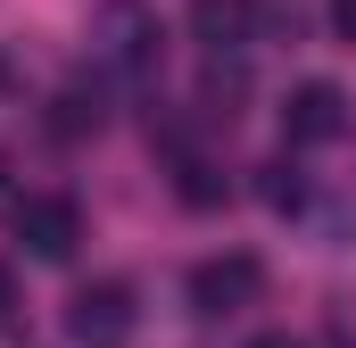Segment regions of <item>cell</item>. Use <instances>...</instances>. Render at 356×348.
I'll return each instance as SVG.
<instances>
[{"mask_svg": "<svg viewBox=\"0 0 356 348\" xmlns=\"http://www.w3.org/2000/svg\"><path fill=\"white\" fill-rule=\"evenodd\" d=\"M249 348H307V340H290V332H257Z\"/></svg>", "mask_w": 356, "mask_h": 348, "instance_id": "8fae6325", "label": "cell"}, {"mask_svg": "<svg viewBox=\"0 0 356 348\" xmlns=\"http://www.w3.org/2000/svg\"><path fill=\"white\" fill-rule=\"evenodd\" d=\"M332 33H340V42H356V0H332Z\"/></svg>", "mask_w": 356, "mask_h": 348, "instance_id": "9c48e42d", "label": "cell"}, {"mask_svg": "<svg viewBox=\"0 0 356 348\" xmlns=\"http://www.w3.org/2000/svg\"><path fill=\"white\" fill-rule=\"evenodd\" d=\"M249 33H257V0H191V42H199V50L224 58V50H241Z\"/></svg>", "mask_w": 356, "mask_h": 348, "instance_id": "5b68a950", "label": "cell"}, {"mask_svg": "<svg viewBox=\"0 0 356 348\" xmlns=\"http://www.w3.org/2000/svg\"><path fill=\"white\" fill-rule=\"evenodd\" d=\"M282 133H290V150L340 141V133H348V100H340V84H298L290 100H282Z\"/></svg>", "mask_w": 356, "mask_h": 348, "instance_id": "277c9868", "label": "cell"}, {"mask_svg": "<svg viewBox=\"0 0 356 348\" xmlns=\"http://www.w3.org/2000/svg\"><path fill=\"white\" fill-rule=\"evenodd\" d=\"M149 42H158V33H149V17H133V8H116V17H108V58H116V67H133V75H141V67L158 58Z\"/></svg>", "mask_w": 356, "mask_h": 348, "instance_id": "8992f818", "label": "cell"}, {"mask_svg": "<svg viewBox=\"0 0 356 348\" xmlns=\"http://www.w3.org/2000/svg\"><path fill=\"white\" fill-rule=\"evenodd\" d=\"M298 199H307V174L290 166V158H273V166H266V207H282V216H290Z\"/></svg>", "mask_w": 356, "mask_h": 348, "instance_id": "52a82bcc", "label": "cell"}, {"mask_svg": "<svg viewBox=\"0 0 356 348\" xmlns=\"http://www.w3.org/2000/svg\"><path fill=\"white\" fill-rule=\"evenodd\" d=\"M257 299H266V265L249 258V249H224V258L191 265V307L199 315H241Z\"/></svg>", "mask_w": 356, "mask_h": 348, "instance_id": "7a4b0ae2", "label": "cell"}, {"mask_svg": "<svg viewBox=\"0 0 356 348\" xmlns=\"http://www.w3.org/2000/svg\"><path fill=\"white\" fill-rule=\"evenodd\" d=\"M67 332H75V348H133V332H141V307H133V282H83L75 299H67Z\"/></svg>", "mask_w": 356, "mask_h": 348, "instance_id": "6da1fadb", "label": "cell"}, {"mask_svg": "<svg viewBox=\"0 0 356 348\" xmlns=\"http://www.w3.org/2000/svg\"><path fill=\"white\" fill-rule=\"evenodd\" d=\"M182 199H191V207H224V199H232V182H216V166H199V158H191V166H182Z\"/></svg>", "mask_w": 356, "mask_h": 348, "instance_id": "ba28073f", "label": "cell"}, {"mask_svg": "<svg viewBox=\"0 0 356 348\" xmlns=\"http://www.w3.org/2000/svg\"><path fill=\"white\" fill-rule=\"evenodd\" d=\"M0 324H17V274L0 265Z\"/></svg>", "mask_w": 356, "mask_h": 348, "instance_id": "30bf717a", "label": "cell"}, {"mask_svg": "<svg viewBox=\"0 0 356 348\" xmlns=\"http://www.w3.org/2000/svg\"><path fill=\"white\" fill-rule=\"evenodd\" d=\"M17 241L42 265H67L75 241H83V207H75L67 191H33V199H17Z\"/></svg>", "mask_w": 356, "mask_h": 348, "instance_id": "3957f363", "label": "cell"}]
</instances>
